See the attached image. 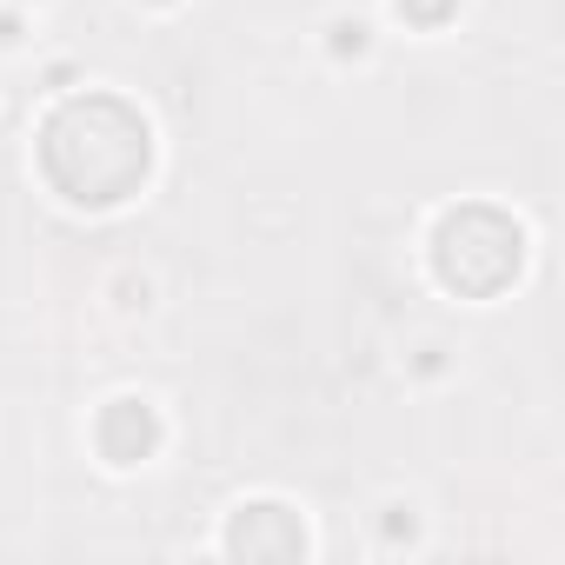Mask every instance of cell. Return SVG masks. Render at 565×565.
<instances>
[{"mask_svg": "<svg viewBox=\"0 0 565 565\" xmlns=\"http://www.w3.org/2000/svg\"><path fill=\"white\" fill-rule=\"evenodd\" d=\"M41 167L74 206H120L127 193H140V180L153 167V140H147V120L127 100L81 94L47 120Z\"/></svg>", "mask_w": 565, "mask_h": 565, "instance_id": "6da1fadb", "label": "cell"}, {"mask_svg": "<svg viewBox=\"0 0 565 565\" xmlns=\"http://www.w3.org/2000/svg\"><path fill=\"white\" fill-rule=\"evenodd\" d=\"M519 259H525V239H519V226L499 206H459L433 233L439 279L452 294H472V300H492L505 279L519 273Z\"/></svg>", "mask_w": 565, "mask_h": 565, "instance_id": "7a4b0ae2", "label": "cell"}, {"mask_svg": "<svg viewBox=\"0 0 565 565\" xmlns=\"http://www.w3.org/2000/svg\"><path fill=\"white\" fill-rule=\"evenodd\" d=\"M327 47H333L340 61H360V54H366V28H360V21H333V41H327Z\"/></svg>", "mask_w": 565, "mask_h": 565, "instance_id": "8992f818", "label": "cell"}, {"mask_svg": "<svg viewBox=\"0 0 565 565\" xmlns=\"http://www.w3.org/2000/svg\"><path fill=\"white\" fill-rule=\"evenodd\" d=\"M226 552H246V558H300L307 552V532L287 505H239L233 532H226Z\"/></svg>", "mask_w": 565, "mask_h": 565, "instance_id": "277c9868", "label": "cell"}, {"mask_svg": "<svg viewBox=\"0 0 565 565\" xmlns=\"http://www.w3.org/2000/svg\"><path fill=\"white\" fill-rule=\"evenodd\" d=\"M160 8H167V0H160Z\"/></svg>", "mask_w": 565, "mask_h": 565, "instance_id": "52a82bcc", "label": "cell"}, {"mask_svg": "<svg viewBox=\"0 0 565 565\" xmlns=\"http://www.w3.org/2000/svg\"><path fill=\"white\" fill-rule=\"evenodd\" d=\"M399 8V21H413V28H446L452 14H459V0H393Z\"/></svg>", "mask_w": 565, "mask_h": 565, "instance_id": "5b68a950", "label": "cell"}, {"mask_svg": "<svg viewBox=\"0 0 565 565\" xmlns=\"http://www.w3.org/2000/svg\"><path fill=\"white\" fill-rule=\"evenodd\" d=\"M94 446H100L107 466H140L160 446V413L147 399H107L100 419H94Z\"/></svg>", "mask_w": 565, "mask_h": 565, "instance_id": "3957f363", "label": "cell"}]
</instances>
